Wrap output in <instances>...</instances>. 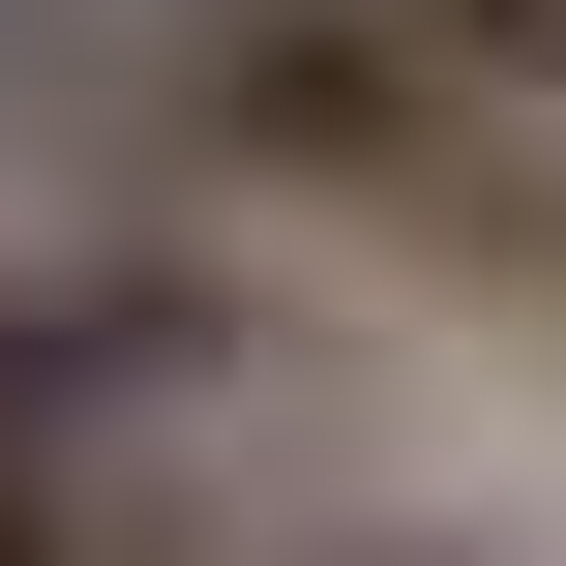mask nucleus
<instances>
[{
	"label": "nucleus",
	"mask_w": 566,
	"mask_h": 566,
	"mask_svg": "<svg viewBox=\"0 0 566 566\" xmlns=\"http://www.w3.org/2000/svg\"><path fill=\"white\" fill-rule=\"evenodd\" d=\"M418 30H448L478 90H537V119H566V0H418Z\"/></svg>",
	"instance_id": "nucleus-1"
},
{
	"label": "nucleus",
	"mask_w": 566,
	"mask_h": 566,
	"mask_svg": "<svg viewBox=\"0 0 566 566\" xmlns=\"http://www.w3.org/2000/svg\"><path fill=\"white\" fill-rule=\"evenodd\" d=\"M328 566H478V537H328Z\"/></svg>",
	"instance_id": "nucleus-2"
}]
</instances>
